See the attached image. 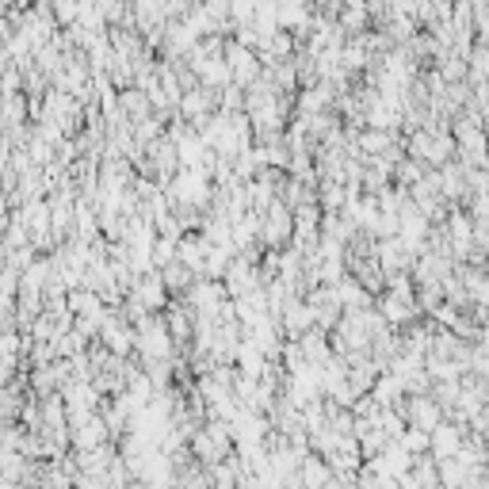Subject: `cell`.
<instances>
[{
	"label": "cell",
	"instance_id": "1",
	"mask_svg": "<svg viewBox=\"0 0 489 489\" xmlns=\"http://www.w3.org/2000/svg\"><path fill=\"white\" fill-rule=\"evenodd\" d=\"M409 417H413V428L432 432V428H436V421H439V409H436V402H428V397H413V402H409Z\"/></svg>",
	"mask_w": 489,
	"mask_h": 489
},
{
	"label": "cell",
	"instance_id": "2",
	"mask_svg": "<svg viewBox=\"0 0 489 489\" xmlns=\"http://www.w3.org/2000/svg\"><path fill=\"white\" fill-rule=\"evenodd\" d=\"M161 283H165V287L168 291H176V287H187V283H191V268H180V264H168V275H165V279H161Z\"/></svg>",
	"mask_w": 489,
	"mask_h": 489
},
{
	"label": "cell",
	"instance_id": "3",
	"mask_svg": "<svg viewBox=\"0 0 489 489\" xmlns=\"http://www.w3.org/2000/svg\"><path fill=\"white\" fill-rule=\"evenodd\" d=\"M15 352V337H4L0 340V356H12Z\"/></svg>",
	"mask_w": 489,
	"mask_h": 489
}]
</instances>
